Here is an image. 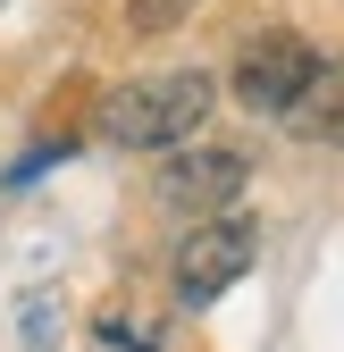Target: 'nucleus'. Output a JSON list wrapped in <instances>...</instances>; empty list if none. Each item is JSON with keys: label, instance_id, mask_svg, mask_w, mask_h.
I'll list each match as a JSON object with an SVG mask.
<instances>
[{"label": "nucleus", "instance_id": "f257e3e1", "mask_svg": "<svg viewBox=\"0 0 344 352\" xmlns=\"http://www.w3.org/2000/svg\"><path fill=\"white\" fill-rule=\"evenodd\" d=\"M210 101H219V84H210L202 67H177V76H135L118 84V93L101 101V135L118 151H177L202 135Z\"/></svg>", "mask_w": 344, "mask_h": 352}, {"label": "nucleus", "instance_id": "f03ea898", "mask_svg": "<svg viewBox=\"0 0 344 352\" xmlns=\"http://www.w3.org/2000/svg\"><path fill=\"white\" fill-rule=\"evenodd\" d=\"M311 76H319V51H311L303 34L269 25V34H252L244 51H235V101L261 109V118H286L294 101L311 93Z\"/></svg>", "mask_w": 344, "mask_h": 352}, {"label": "nucleus", "instance_id": "7ed1b4c3", "mask_svg": "<svg viewBox=\"0 0 344 352\" xmlns=\"http://www.w3.org/2000/svg\"><path fill=\"white\" fill-rule=\"evenodd\" d=\"M244 269H252V227H244L235 210H210L202 227L177 243V294L185 302H219Z\"/></svg>", "mask_w": 344, "mask_h": 352}, {"label": "nucleus", "instance_id": "20e7f679", "mask_svg": "<svg viewBox=\"0 0 344 352\" xmlns=\"http://www.w3.org/2000/svg\"><path fill=\"white\" fill-rule=\"evenodd\" d=\"M244 176H252V160L227 143H177L160 168V210H227L244 193Z\"/></svg>", "mask_w": 344, "mask_h": 352}, {"label": "nucleus", "instance_id": "39448f33", "mask_svg": "<svg viewBox=\"0 0 344 352\" xmlns=\"http://www.w3.org/2000/svg\"><path fill=\"white\" fill-rule=\"evenodd\" d=\"M286 118H294V126H303V135H311V143H336V151H344V59H336V67L319 59V76H311V93H303V101H294Z\"/></svg>", "mask_w": 344, "mask_h": 352}, {"label": "nucleus", "instance_id": "423d86ee", "mask_svg": "<svg viewBox=\"0 0 344 352\" xmlns=\"http://www.w3.org/2000/svg\"><path fill=\"white\" fill-rule=\"evenodd\" d=\"M185 17H193V0H126V25H135V34H168Z\"/></svg>", "mask_w": 344, "mask_h": 352}]
</instances>
